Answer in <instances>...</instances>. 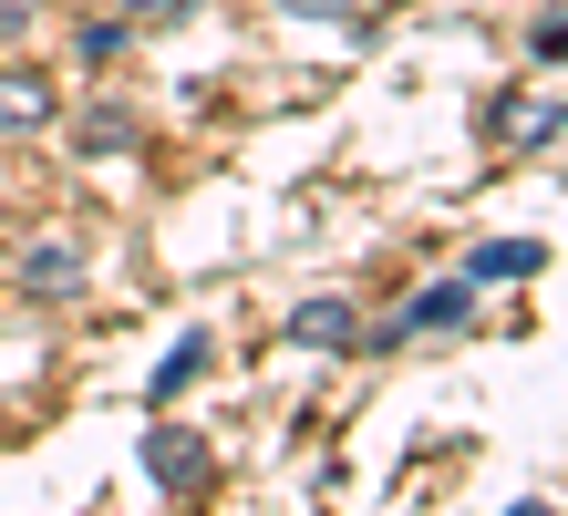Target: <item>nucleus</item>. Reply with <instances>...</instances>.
I'll list each match as a JSON object with an SVG mask.
<instances>
[{
    "instance_id": "obj_1",
    "label": "nucleus",
    "mask_w": 568,
    "mask_h": 516,
    "mask_svg": "<svg viewBox=\"0 0 568 516\" xmlns=\"http://www.w3.org/2000/svg\"><path fill=\"white\" fill-rule=\"evenodd\" d=\"M145 475L165 496H196V486H207V444H196L186 424H145Z\"/></svg>"
},
{
    "instance_id": "obj_2",
    "label": "nucleus",
    "mask_w": 568,
    "mask_h": 516,
    "mask_svg": "<svg viewBox=\"0 0 568 516\" xmlns=\"http://www.w3.org/2000/svg\"><path fill=\"white\" fill-rule=\"evenodd\" d=\"M290 341H300V352H362V310L352 300H300Z\"/></svg>"
},
{
    "instance_id": "obj_3",
    "label": "nucleus",
    "mask_w": 568,
    "mask_h": 516,
    "mask_svg": "<svg viewBox=\"0 0 568 516\" xmlns=\"http://www.w3.org/2000/svg\"><path fill=\"white\" fill-rule=\"evenodd\" d=\"M538 269H548V237H486L465 259V280H538Z\"/></svg>"
},
{
    "instance_id": "obj_4",
    "label": "nucleus",
    "mask_w": 568,
    "mask_h": 516,
    "mask_svg": "<svg viewBox=\"0 0 568 516\" xmlns=\"http://www.w3.org/2000/svg\"><path fill=\"white\" fill-rule=\"evenodd\" d=\"M476 321V290L465 280H434V290H414V310H404V331H465Z\"/></svg>"
},
{
    "instance_id": "obj_5",
    "label": "nucleus",
    "mask_w": 568,
    "mask_h": 516,
    "mask_svg": "<svg viewBox=\"0 0 568 516\" xmlns=\"http://www.w3.org/2000/svg\"><path fill=\"white\" fill-rule=\"evenodd\" d=\"M207 362H217L207 341H176V352L155 362V403H176V393H186V383H196V372H207Z\"/></svg>"
},
{
    "instance_id": "obj_6",
    "label": "nucleus",
    "mask_w": 568,
    "mask_h": 516,
    "mask_svg": "<svg viewBox=\"0 0 568 516\" xmlns=\"http://www.w3.org/2000/svg\"><path fill=\"white\" fill-rule=\"evenodd\" d=\"M0 124H52V93L21 83V73H0Z\"/></svg>"
},
{
    "instance_id": "obj_7",
    "label": "nucleus",
    "mask_w": 568,
    "mask_h": 516,
    "mask_svg": "<svg viewBox=\"0 0 568 516\" xmlns=\"http://www.w3.org/2000/svg\"><path fill=\"white\" fill-rule=\"evenodd\" d=\"M83 145H135V114H124V103H93V114H83Z\"/></svg>"
},
{
    "instance_id": "obj_8",
    "label": "nucleus",
    "mask_w": 568,
    "mask_h": 516,
    "mask_svg": "<svg viewBox=\"0 0 568 516\" xmlns=\"http://www.w3.org/2000/svg\"><path fill=\"white\" fill-rule=\"evenodd\" d=\"M31 280H42V290H73V249H31Z\"/></svg>"
},
{
    "instance_id": "obj_9",
    "label": "nucleus",
    "mask_w": 568,
    "mask_h": 516,
    "mask_svg": "<svg viewBox=\"0 0 568 516\" xmlns=\"http://www.w3.org/2000/svg\"><path fill=\"white\" fill-rule=\"evenodd\" d=\"M124 52V21H83V62H114Z\"/></svg>"
},
{
    "instance_id": "obj_10",
    "label": "nucleus",
    "mask_w": 568,
    "mask_h": 516,
    "mask_svg": "<svg viewBox=\"0 0 568 516\" xmlns=\"http://www.w3.org/2000/svg\"><path fill=\"white\" fill-rule=\"evenodd\" d=\"M135 21H176V11H196V0H124Z\"/></svg>"
},
{
    "instance_id": "obj_11",
    "label": "nucleus",
    "mask_w": 568,
    "mask_h": 516,
    "mask_svg": "<svg viewBox=\"0 0 568 516\" xmlns=\"http://www.w3.org/2000/svg\"><path fill=\"white\" fill-rule=\"evenodd\" d=\"M31 11H42V0H0V31H31Z\"/></svg>"
},
{
    "instance_id": "obj_12",
    "label": "nucleus",
    "mask_w": 568,
    "mask_h": 516,
    "mask_svg": "<svg viewBox=\"0 0 568 516\" xmlns=\"http://www.w3.org/2000/svg\"><path fill=\"white\" fill-rule=\"evenodd\" d=\"M280 11H311V21H331V11H342V0H280Z\"/></svg>"
}]
</instances>
